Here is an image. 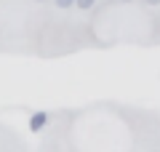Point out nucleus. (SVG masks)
I'll return each instance as SVG.
<instances>
[{"instance_id":"obj_1","label":"nucleus","mask_w":160,"mask_h":152,"mask_svg":"<svg viewBox=\"0 0 160 152\" xmlns=\"http://www.w3.org/2000/svg\"><path fill=\"white\" fill-rule=\"evenodd\" d=\"M46 123H48V112H35L32 118H29V131H43L46 128Z\"/></svg>"},{"instance_id":"obj_4","label":"nucleus","mask_w":160,"mask_h":152,"mask_svg":"<svg viewBox=\"0 0 160 152\" xmlns=\"http://www.w3.org/2000/svg\"><path fill=\"white\" fill-rule=\"evenodd\" d=\"M38 3H43V0H38Z\"/></svg>"},{"instance_id":"obj_3","label":"nucleus","mask_w":160,"mask_h":152,"mask_svg":"<svg viewBox=\"0 0 160 152\" xmlns=\"http://www.w3.org/2000/svg\"><path fill=\"white\" fill-rule=\"evenodd\" d=\"M53 3H56L59 8H72L75 6V0H53Z\"/></svg>"},{"instance_id":"obj_2","label":"nucleus","mask_w":160,"mask_h":152,"mask_svg":"<svg viewBox=\"0 0 160 152\" xmlns=\"http://www.w3.org/2000/svg\"><path fill=\"white\" fill-rule=\"evenodd\" d=\"M93 3H96V0H75V6H78L80 11H88V8H91Z\"/></svg>"}]
</instances>
